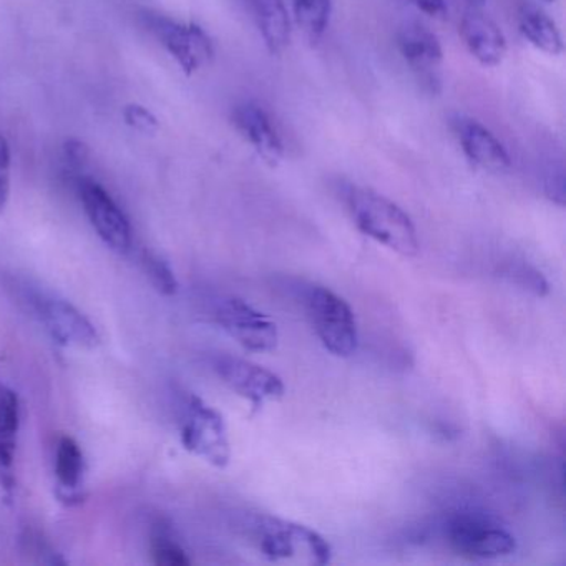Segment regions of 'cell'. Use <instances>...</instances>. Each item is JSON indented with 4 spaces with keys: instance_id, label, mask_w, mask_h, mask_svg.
I'll return each mask as SVG.
<instances>
[{
    "instance_id": "1",
    "label": "cell",
    "mask_w": 566,
    "mask_h": 566,
    "mask_svg": "<svg viewBox=\"0 0 566 566\" xmlns=\"http://www.w3.org/2000/svg\"><path fill=\"white\" fill-rule=\"evenodd\" d=\"M344 200L360 233L396 251L400 256L412 258L419 254L416 224L399 205L370 188L356 185L346 188Z\"/></svg>"
},
{
    "instance_id": "2",
    "label": "cell",
    "mask_w": 566,
    "mask_h": 566,
    "mask_svg": "<svg viewBox=\"0 0 566 566\" xmlns=\"http://www.w3.org/2000/svg\"><path fill=\"white\" fill-rule=\"evenodd\" d=\"M251 536L271 562L327 565L333 559V548L324 536L310 526L276 516H258L251 525Z\"/></svg>"
},
{
    "instance_id": "3",
    "label": "cell",
    "mask_w": 566,
    "mask_h": 566,
    "mask_svg": "<svg viewBox=\"0 0 566 566\" xmlns=\"http://www.w3.org/2000/svg\"><path fill=\"white\" fill-rule=\"evenodd\" d=\"M446 539L457 555L469 559H496L512 555L515 536L495 518L479 512H459L446 525Z\"/></svg>"
},
{
    "instance_id": "4",
    "label": "cell",
    "mask_w": 566,
    "mask_h": 566,
    "mask_svg": "<svg viewBox=\"0 0 566 566\" xmlns=\"http://www.w3.org/2000/svg\"><path fill=\"white\" fill-rule=\"evenodd\" d=\"M307 316L324 349L333 356H354L359 346L356 316L346 300L329 287L314 286L307 294Z\"/></svg>"
},
{
    "instance_id": "5",
    "label": "cell",
    "mask_w": 566,
    "mask_h": 566,
    "mask_svg": "<svg viewBox=\"0 0 566 566\" xmlns=\"http://www.w3.org/2000/svg\"><path fill=\"white\" fill-rule=\"evenodd\" d=\"M180 437L188 452L210 465L224 469L230 463V437L223 416L200 397L190 396L185 402Z\"/></svg>"
},
{
    "instance_id": "6",
    "label": "cell",
    "mask_w": 566,
    "mask_h": 566,
    "mask_svg": "<svg viewBox=\"0 0 566 566\" xmlns=\"http://www.w3.org/2000/svg\"><path fill=\"white\" fill-rule=\"evenodd\" d=\"M145 29L167 49L178 62L181 71L193 75L213 59V42L203 29L195 24H184L167 15L145 11L142 14Z\"/></svg>"
},
{
    "instance_id": "7",
    "label": "cell",
    "mask_w": 566,
    "mask_h": 566,
    "mask_svg": "<svg viewBox=\"0 0 566 566\" xmlns=\"http://www.w3.org/2000/svg\"><path fill=\"white\" fill-rule=\"evenodd\" d=\"M29 303L42 326L61 346L92 350L101 344L94 324L69 301L44 291H34Z\"/></svg>"
},
{
    "instance_id": "8",
    "label": "cell",
    "mask_w": 566,
    "mask_h": 566,
    "mask_svg": "<svg viewBox=\"0 0 566 566\" xmlns=\"http://www.w3.org/2000/svg\"><path fill=\"white\" fill-rule=\"evenodd\" d=\"M221 329L250 353H271L280 343L276 323L247 301L228 297L214 311Z\"/></svg>"
},
{
    "instance_id": "9",
    "label": "cell",
    "mask_w": 566,
    "mask_h": 566,
    "mask_svg": "<svg viewBox=\"0 0 566 566\" xmlns=\"http://www.w3.org/2000/svg\"><path fill=\"white\" fill-rule=\"evenodd\" d=\"M213 369L224 386L251 402L256 410L270 400H280L286 392L277 374L240 357L221 354L214 357Z\"/></svg>"
},
{
    "instance_id": "10",
    "label": "cell",
    "mask_w": 566,
    "mask_h": 566,
    "mask_svg": "<svg viewBox=\"0 0 566 566\" xmlns=\"http://www.w3.org/2000/svg\"><path fill=\"white\" fill-rule=\"evenodd\" d=\"M78 195L98 238L115 253H127L132 248V227L117 201L101 184L88 178L78 184Z\"/></svg>"
},
{
    "instance_id": "11",
    "label": "cell",
    "mask_w": 566,
    "mask_h": 566,
    "mask_svg": "<svg viewBox=\"0 0 566 566\" xmlns=\"http://www.w3.org/2000/svg\"><path fill=\"white\" fill-rule=\"evenodd\" d=\"M452 128L470 164L492 174L509 170L512 165L509 151L503 147L502 142L480 122L465 115H455Z\"/></svg>"
},
{
    "instance_id": "12",
    "label": "cell",
    "mask_w": 566,
    "mask_h": 566,
    "mask_svg": "<svg viewBox=\"0 0 566 566\" xmlns=\"http://www.w3.org/2000/svg\"><path fill=\"white\" fill-rule=\"evenodd\" d=\"M233 124L264 164L270 167L281 164L284 157L283 140L261 105L256 102H241L234 107Z\"/></svg>"
},
{
    "instance_id": "13",
    "label": "cell",
    "mask_w": 566,
    "mask_h": 566,
    "mask_svg": "<svg viewBox=\"0 0 566 566\" xmlns=\"http://www.w3.org/2000/svg\"><path fill=\"white\" fill-rule=\"evenodd\" d=\"M460 35L472 57L483 67H496L506 54V39L499 25L480 9L470 8L460 22Z\"/></svg>"
},
{
    "instance_id": "14",
    "label": "cell",
    "mask_w": 566,
    "mask_h": 566,
    "mask_svg": "<svg viewBox=\"0 0 566 566\" xmlns=\"http://www.w3.org/2000/svg\"><path fill=\"white\" fill-rule=\"evenodd\" d=\"M397 48L406 64L419 75L422 81H436V72L443 61L442 45L439 39L422 24H406L397 34Z\"/></svg>"
},
{
    "instance_id": "15",
    "label": "cell",
    "mask_w": 566,
    "mask_h": 566,
    "mask_svg": "<svg viewBox=\"0 0 566 566\" xmlns=\"http://www.w3.org/2000/svg\"><path fill=\"white\" fill-rule=\"evenodd\" d=\"M270 54H283L291 42V21L283 0H247Z\"/></svg>"
},
{
    "instance_id": "16",
    "label": "cell",
    "mask_w": 566,
    "mask_h": 566,
    "mask_svg": "<svg viewBox=\"0 0 566 566\" xmlns=\"http://www.w3.org/2000/svg\"><path fill=\"white\" fill-rule=\"evenodd\" d=\"M518 31L533 48L548 55L563 52V39L553 19L535 6H522L518 11Z\"/></svg>"
},
{
    "instance_id": "17",
    "label": "cell",
    "mask_w": 566,
    "mask_h": 566,
    "mask_svg": "<svg viewBox=\"0 0 566 566\" xmlns=\"http://www.w3.org/2000/svg\"><path fill=\"white\" fill-rule=\"evenodd\" d=\"M21 429V402L18 394L0 386V469L11 472Z\"/></svg>"
},
{
    "instance_id": "18",
    "label": "cell",
    "mask_w": 566,
    "mask_h": 566,
    "mask_svg": "<svg viewBox=\"0 0 566 566\" xmlns=\"http://www.w3.org/2000/svg\"><path fill=\"white\" fill-rule=\"evenodd\" d=\"M294 21L310 44L326 34L333 12V0H293Z\"/></svg>"
},
{
    "instance_id": "19",
    "label": "cell",
    "mask_w": 566,
    "mask_h": 566,
    "mask_svg": "<svg viewBox=\"0 0 566 566\" xmlns=\"http://www.w3.org/2000/svg\"><path fill=\"white\" fill-rule=\"evenodd\" d=\"M55 476L59 485L65 490H75L81 486L84 476V453L77 440L64 436L59 440L55 449Z\"/></svg>"
},
{
    "instance_id": "20",
    "label": "cell",
    "mask_w": 566,
    "mask_h": 566,
    "mask_svg": "<svg viewBox=\"0 0 566 566\" xmlns=\"http://www.w3.org/2000/svg\"><path fill=\"white\" fill-rule=\"evenodd\" d=\"M150 552L154 562L160 566H188L191 563L184 546L164 530L151 535Z\"/></svg>"
},
{
    "instance_id": "21",
    "label": "cell",
    "mask_w": 566,
    "mask_h": 566,
    "mask_svg": "<svg viewBox=\"0 0 566 566\" xmlns=\"http://www.w3.org/2000/svg\"><path fill=\"white\" fill-rule=\"evenodd\" d=\"M144 266L148 277H150L151 284H154L158 293L165 294V296H174V294L177 293V276H175L174 270H171L170 264H168L164 258L145 251Z\"/></svg>"
},
{
    "instance_id": "22",
    "label": "cell",
    "mask_w": 566,
    "mask_h": 566,
    "mask_svg": "<svg viewBox=\"0 0 566 566\" xmlns=\"http://www.w3.org/2000/svg\"><path fill=\"white\" fill-rule=\"evenodd\" d=\"M11 198V148L0 134V213H4Z\"/></svg>"
},
{
    "instance_id": "23",
    "label": "cell",
    "mask_w": 566,
    "mask_h": 566,
    "mask_svg": "<svg viewBox=\"0 0 566 566\" xmlns=\"http://www.w3.org/2000/svg\"><path fill=\"white\" fill-rule=\"evenodd\" d=\"M409 2L430 18L443 19L449 14L446 0H409Z\"/></svg>"
},
{
    "instance_id": "24",
    "label": "cell",
    "mask_w": 566,
    "mask_h": 566,
    "mask_svg": "<svg viewBox=\"0 0 566 566\" xmlns=\"http://www.w3.org/2000/svg\"><path fill=\"white\" fill-rule=\"evenodd\" d=\"M125 117H127L128 124L134 125L135 128H140V130L148 132L157 127V120L142 107L128 108Z\"/></svg>"
},
{
    "instance_id": "25",
    "label": "cell",
    "mask_w": 566,
    "mask_h": 566,
    "mask_svg": "<svg viewBox=\"0 0 566 566\" xmlns=\"http://www.w3.org/2000/svg\"><path fill=\"white\" fill-rule=\"evenodd\" d=\"M469 2L470 8L480 9L483 4H485V0H467Z\"/></svg>"
}]
</instances>
